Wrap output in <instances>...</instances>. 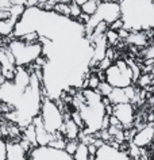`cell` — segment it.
Returning a JSON list of instances; mask_svg holds the SVG:
<instances>
[{"label": "cell", "instance_id": "obj_4", "mask_svg": "<svg viewBox=\"0 0 154 160\" xmlns=\"http://www.w3.org/2000/svg\"><path fill=\"white\" fill-rule=\"evenodd\" d=\"M104 73L105 82H108L112 87H127L133 84V71L123 58H118L115 62H112Z\"/></svg>", "mask_w": 154, "mask_h": 160}, {"label": "cell", "instance_id": "obj_28", "mask_svg": "<svg viewBox=\"0 0 154 160\" xmlns=\"http://www.w3.org/2000/svg\"><path fill=\"white\" fill-rule=\"evenodd\" d=\"M100 2H111V3H119L120 0H100Z\"/></svg>", "mask_w": 154, "mask_h": 160}, {"label": "cell", "instance_id": "obj_27", "mask_svg": "<svg viewBox=\"0 0 154 160\" xmlns=\"http://www.w3.org/2000/svg\"><path fill=\"white\" fill-rule=\"evenodd\" d=\"M6 80H4V78H3V75H2V71H0V84H3Z\"/></svg>", "mask_w": 154, "mask_h": 160}, {"label": "cell", "instance_id": "obj_3", "mask_svg": "<svg viewBox=\"0 0 154 160\" xmlns=\"http://www.w3.org/2000/svg\"><path fill=\"white\" fill-rule=\"evenodd\" d=\"M39 117H41L42 123L46 128V130L50 132L51 134L54 132L60 130V128L64 123V114L60 110V107L57 106V103L53 99L43 97V95L41 109H39Z\"/></svg>", "mask_w": 154, "mask_h": 160}, {"label": "cell", "instance_id": "obj_22", "mask_svg": "<svg viewBox=\"0 0 154 160\" xmlns=\"http://www.w3.org/2000/svg\"><path fill=\"white\" fill-rule=\"evenodd\" d=\"M77 144H78V140H77V138L66 140V144H65V148H64V149L68 152L70 156H72V155L74 153V151H76V148H77Z\"/></svg>", "mask_w": 154, "mask_h": 160}, {"label": "cell", "instance_id": "obj_5", "mask_svg": "<svg viewBox=\"0 0 154 160\" xmlns=\"http://www.w3.org/2000/svg\"><path fill=\"white\" fill-rule=\"evenodd\" d=\"M27 159L31 160H72L70 156L65 149H57L50 145H35L33 149L29 152Z\"/></svg>", "mask_w": 154, "mask_h": 160}, {"label": "cell", "instance_id": "obj_8", "mask_svg": "<svg viewBox=\"0 0 154 160\" xmlns=\"http://www.w3.org/2000/svg\"><path fill=\"white\" fill-rule=\"evenodd\" d=\"M111 159L128 160V156H127V153H124V152L114 148L111 144H108V142H103L100 147H97L95 160H111Z\"/></svg>", "mask_w": 154, "mask_h": 160}, {"label": "cell", "instance_id": "obj_25", "mask_svg": "<svg viewBox=\"0 0 154 160\" xmlns=\"http://www.w3.org/2000/svg\"><path fill=\"white\" fill-rule=\"evenodd\" d=\"M0 160H6V140L0 137Z\"/></svg>", "mask_w": 154, "mask_h": 160}, {"label": "cell", "instance_id": "obj_13", "mask_svg": "<svg viewBox=\"0 0 154 160\" xmlns=\"http://www.w3.org/2000/svg\"><path fill=\"white\" fill-rule=\"evenodd\" d=\"M72 160H89V152H88V145L78 140L77 148L72 155Z\"/></svg>", "mask_w": 154, "mask_h": 160}, {"label": "cell", "instance_id": "obj_10", "mask_svg": "<svg viewBox=\"0 0 154 160\" xmlns=\"http://www.w3.org/2000/svg\"><path fill=\"white\" fill-rule=\"evenodd\" d=\"M153 39H149L146 35L145 30H139V31H128V35L126 37L124 42L128 45L137 46V48H146L152 42Z\"/></svg>", "mask_w": 154, "mask_h": 160}, {"label": "cell", "instance_id": "obj_2", "mask_svg": "<svg viewBox=\"0 0 154 160\" xmlns=\"http://www.w3.org/2000/svg\"><path fill=\"white\" fill-rule=\"evenodd\" d=\"M7 48L10 49V52L14 56L15 60V65L16 67H26L29 64H33L35 61V58L39 54H42V43H26L21 41L19 38L12 37V39H10Z\"/></svg>", "mask_w": 154, "mask_h": 160}, {"label": "cell", "instance_id": "obj_1", "mask_svg": "<svg viewBox=\"0 0 154 160\" xmlns=\"http://www.w3.org/2000/svg\"><path fill=\"white\" fill-rule=\"evenodd\" d=\"M120 18L128 31L154 29L153 0H120Z\"/></svg>", "mask_w": 154, "mask_h": 160}, {"label": "cell", "instance_id": "obj_29", "mask_svg": "<svg viewBox=\"0 0 154 160\" xmlns=\"http://www.w3.org/2000/svg\"><path fill=\"white\" fill-rule=\"evenodd\" d=\"M73 2H76V3H78V4H82V3L85 2V0H73Z\"/></svg>", "mask_w": 154, "mask_h": 160}, {"label": "cell", "instance_id": "obj_16", "mask_svg": "<svg viewBox=\"0 0 154 160\" xmlns=\"http://www.w3.org/2000/svg\"><path fill=\"white\" fill-rule=\"evenodd\" d=\"M97 4H99V0H85L81 6V11L88 15L95 14V11L97 10Z\"/></svg>", "mask_w": 154, "mask_h": 160}, {"label": "cell", "instance_id": "obj_6", "mask_svg": "<svg viewBox=\"0 0 154 160\" xmlns=\"http://www.w3.org/2000/svg\"><path fill=\"white\" fill-rule=\"evenodd\" d=\"M112 114L119 119L123 129H131L135 123V107L131 102L112 105Z\"/></svg>", "mask_w": 154, "mask_h": 160}, {"label": "cell", "instance_id": "obj_24", "mask_svg": "<svg viewBox=\"0 0 154 160\" xmlns=\"http://www.w3.org/2000/svg\"><path fill=\"white\" fill-rule=\"evenodd\" d=\"M86 145H88V152H89V160H95V155H96L97 147L95 145L93 142H91V144H86Z\"/></svg>", "mask_w": 154, "mask_h": 160}, {"label": "cell", "instance_id": "obj_19", "mask_svg": "<svg viewBox=\"0 0 154 160\" xmlns=\"http://www.w3.org/2000/svg\"><path fill=\"white\" fill-rule=\"evenodd\" d=\"M141 147L135 145L134 142H128V149H127V156L128 159H141Z\"/></svg>", "mask_w": 154, "mask_h": 160}, {"label": "cell", "instance_id": "obj_15", "mask_svg": "<svg viewBox=\"0 0 154 160\" xmlns=\"http://www.w3.org/2000/svg\"><path fill=\"white\" fill-rule=\"evenodd\" d=\"M135 84L138 86V88H146V87H149L150 84H153V75L147 73V72H143V73L139 75Z\"/></svg>", "mask_w": 154, "mask_h": 160}, {"label": "cell", "instance_id": "obj_23", "mask_svg": "<svg viewBox=\"0 0 154 160\" xmlns=\"http://www.w3.org/2000/svg\"><path fill=\"white\" fill-rule=\"evenodd\" d=\"M108 27H110V29H112V30H116V31L119 29H122V27H123V21H122V18L115 19L112 23H110Z\"/></svg>", "mask_w": 154, "mask_h": 160}, {"label": "cell", "instance_id": "obj_30", "mask_svg": "<svg viewBox=\"0 0 154 160\" xmlns=\"http://www.w3.org/2000/svg\"><path fill=\"white\" fill-rule=\"evenodd\" d=\"M153 2H154V0H153Z\"/></svg>", "mask_w": 154, "mask_h": 160}, {"label": "cell", "instance_id": "obj_11", "mask_svg": "<svg viewBox=\"0 0 154 160\" xmlns=\"http://www.w3.org/2000/svg\"><path fill=\"white\" fill-rule=\"evenodd\" d=\"M110 102L111 105H116V103H123V102H130V98L127 92H126L124 87H112L111 92L108 94Z\"/></svg>", "mask_w": 154, "mask_h": 160}, {"label": "cell", "instance_id": "obj_18", "mask_svg": "<svg viewBox=\"0 0 154 160\" xmlns=\"http://www.w3.org/2000/svg\"><path fill=\"white\" fill-rule=\"evenodd\" d=\"M53 11L58 15H62V17H68L69 18V4L62 2H57L53 7Z\"/></svg>", "mask_w": 154, "mask_h": 160}, {"label": "cell", "instance_id": "obj_26", "mask_svg": "<svg viewBox=\"0 0 154 160\" xmlns=\"http://www.w3.org/2000/svg\"><path fill=\"white\" fill-rule=\"evenodd\" d=\"M12 3L10 0H0V10H10Z\"/></svg>", "mask_w": 154, "mask_h": 160}, {"label": "cell", "instance_id": "obj_12", "mask_svg": "<svg viewBox=\"0 0 154 160\" xmlns=\"http://www.w3.org/2000/svg\"><path fill=\"white\" fill-rule=\"evenodd\" d=\"M16 21L18 18H12V17L0 21V37H11Z\"/></svg>", "mask_w": 154, "mask_h": 160}, {"label": "cell", "instance_id": "obj_21", "mask_svg": "<svg viewBox=\"0 0 154 160\" xmlns=\"http://www.w3.org/2000/svg\"><path fill=\"white\" fill-rule=\"evenodd\" d=\"M80 14H81V6L78 4V3H76V2H73V0H72V2L69 3V18L76 21V18Z\"/></svg>", "mask_w": 154, "mask_h": 160}, {"label": "cell", "instance_id": "obj_7", "mask_svg": "<svg viewBox=\"0 0 154 160\" xmlns=\"http://www.w3.org/2000/svg\"><path fill=\"white\" fill-rule=\"evenodd\" d=\"M131 142L141 148H147L154 142V123H145L134 133Z\"/></svg>", "mask_w": 154, "mask_h": 160}, {"label": "cell", "instance_id": "obj_14", "mask_svg": "<svg viewBox=\"0 0 154 160\" xmlns=\"http://www.w3.org/2000/svg\"><path fill=\"white\" fill-rule=\"evenodd\" d=\"M104 37H105V39H107L108 46H116L118 43H119V41H122V39L119 38V34H118V31L110 29V27L105 30Z\"/></svg>", "mask_w": 154, "mask_h": 160}, {"label": "cell", "instance_id": "obj_20", "mask_svg": "<svg viewBox=\"0 0 154 160\" xmlns=\"http://www.w3.org/2000/svg\"><path fill=\"white\" fill-rule=\"evenodd\" d=\"M111 90H112V86L108 82H105V80H103V82L99 83V86L96 88V91L99 92L100 97H108V94L111 92Z\"/></svg>", "mask_w": 154, "mask_h": 160}, {"label": "cell", "instance_id": "obj_9", "mask_svg": "<svg viewBox=\"0 0 154 160\" xmlns=\"http://www.w3.org/2000/svg\"><path fill=\"white\" fill-rule=\"evenodd\" d=\"M6 159L25 160L27 159V153L21 147L19 141H6Z\"/></svg>", "mask_w": 154, "mask_h": 160}, {"label": "cell", "instance_id": "obj_17", "mask_svg": "<svg viewBox=\"0 0 154 160\" xmlns=\"http://www.w3.org/2000/svg\"><path fill=\"white\" fill-rule=\"evenodd\" d=\"M15 38H19L21 41L26 42V43H37L39 42V34L37 31H29V33H25L22 34L21 37H15Z\"/></svg>", "mask_w": 154, "mask_h": 160}]
</instances>
